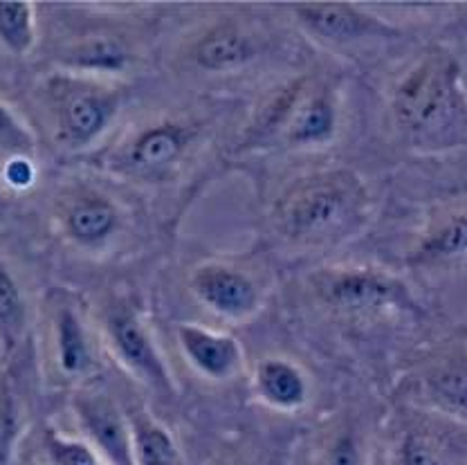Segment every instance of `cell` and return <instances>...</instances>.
<instances>
[{"label":"cell","mask_w":467,"mask_h":465,"mask_svg":"<svg viewBox=\"0 0 467 465\" xmlns=\"http://www.w3.org/2000/svg\"><path fill=\"white\" fill-rule=\"evenodd\" d=\"M396 118L409 133L438 135L465 115L459 66L445 52L418 63L393 95Z\"/></svg>","instance_id":"6da1fadb"},{"label":"cell","mask_w":467,"mask_h":465,"mask_svg":"<svg viewBox=\"0 0 467 465\" xmlns=\"http://www.w3.org/2000/svg\"><path fill=\"white\" fill-rule=\"evenodd\" d=\"M364 189L348 173L306 178L281 201V230L296 241H313L344 230L362 214Z\"/></svg>","instance_id":"7a4b0ae2"},{"label":"cell","mask_w":467,"mask_h":465,"mask_svg":"<svg viewBox=\"0 0 467 465\" xmlns=\"http://www.w3.org/2000/svg\"><path fill=\"white\" fill-rule=\"evenodd\" d=\"M317 290L330 306L339 310L407 308L409 294L398 281L373 273H330L317 279Z\"/></svg>","instance_id":"3957f363"},{"label":"cell","mask_w":467,"mask_h":465,"mask_svg":"<svg viewBox=\"0 0 467 465\" xmlns=\"http://www.w3.org/2000/svg\"><path fill=\"white\" fill-rule=\"evenodd\" d=\"M77 416L90 436L92 450L109 465H135L133 434L129 416L121 414L106 394H88L77 398Z\"/></svg>","instance_id":"277c9868"},{"label":"cell","mask_w":467,"mask_h":465,"mask_svg":"<svg viewBox=\"0 0 467 465\" xmlns=\"http://www.w3.org/2000/svg\"><path fill=\"white\" fill-rule=\"evenodd\" d=\"M192 290L198 299L225 317H250L259 308V290L238 270L207 264L192 274Z\"/></svg>","instance_id":"5b68a950"},{"label":"cell","mask_w":467,"mask_h":465,"mask_svg":"<svg viewBox=\"0 0 467 465\" xmlns=\"http://www.w3.org/2000/svg\"><path fill=\"white\" fill-rule=\"evenodd\" d=\"M299 21L326 41L347 43L367 36H389L391 26L348 3H299L295 5Z\"/></svg>","instance_id":"8992f818"},{"label":"cell","mask_w":467,"mask_h":465,"mask_svg":"<svg viewBox=\"0 0 467 465\" xmlns=\"http://www.w3.org/2000/svg\"><path fill=\"white\" fill-rule=\"evenodd\" d=\"M109 337L119 360L129 367L135 376L142 377L158 389H169V376L160 353L150 344L142 324L126 310H117L109 317Z\"/></svg>","instance_id":"52a82bcc"},{"label":"cell","mask_w":467,"mask_h":465,"mask_svg":"<svg viewBox=\"0 0 467 465\" xmlns=\"http://www.w3.org/2000/svg\"><path fill=\"white\" fill-rule=\"evenodd\" d=\"M178 337L189 362L207 377L221 380V377L232 376L241 365V346L232 336L207 331L193 324H182L178 328Z\"/></svg>","instance_id":"ba28073f"},{"label":"cell","mask_w":467,"mask_h":465,"mask_svg":"<svg viewBox=\"0 0 467 465\" xmlns=\"http://www.w3.org/2000/svg\"><path fill=\"white\" fill-rule=\"evenodd\" d=\"M422 389L436 409L467 423V351H454L438 360L425 373Z\"/></svg>","instance_id":"9c48e42d"},{"label":"cell","mask_w":467,"mask_h":465,"mask_svg":"<svg viewBox=\"0 0 467 465\" xmlns=\"http://www.w3.org/2000/svg\"><path fill=\"white\" fill-rule=\"evenodd\" d=\"M115 104L110 97L95 93H77L61 106V130L67 142L88 144L106 129Z\"/></svg>","instance_id":"30bf717a"},{"label":"cell","mask_w":467,"mask_h":465,"mask_svg":"<svg viewBox=\"0 0 467 465\" xmlns=\"http://www.w3.org/2000/svg\"><path fill=\"white\" fill-rule=\"evenodd\" d=\"M192 140V130L180 124H160L144 130L129 153L130 167L138 171H153L180 158Z\"/></svg>","instance_id":"8fae6325"},{"label":"cell","mask_w":467,"mask_h":465,"mask_svg":"<svg viewBox=\"0 0 467 465\" xmlns=\"http://www.w3.org/2000/svg\"><path fill=\"white\" fill-rule=\"evenodd\" d=\"M256 391L276 409H296L306 403L308 385L296 367L285 360H263L256 369Z\"/></svg>","instance_id":"7c38bea8"},{"label":"cell","mask_w":467,"mask_h":465,"mask_svg":"<svg viewBox=\"0 0 467 465\" xmlns=\"http://www.w3.org/2000/svg\"><path fill=\"white\" fill-rule=\"evenodd\" d=\"M254 57V46L236 27L221 26L204 34L193 50V59L204 70H232Z\"/></svg>","instance_id":"4fadbf2b"},{"label":"cell","mask_w":467,"mask_h":465,"mask_svg":"<svg viewBox=\"0 0 467 465\" xmlns=\"http://www.w3.org/2000/svg\"><path fill=\"white\" fill-rule=\"evenodd\" d=\"M335 122H337V110L333 101L326 95H315L296 101L285 122V135L295 144L328 142L335 133Z\"/></svg>","instance_id":"5bb4252c"},{"label":"cell","mask_w":467,"mask_h":465,"mask_svg":"<svg viewBox=\"0 0 467 465\" xmlns=\"http://www.w3.org/2000/svg\"><path fill=\"white\" fill-rule=\"evenodd\" d=\"M66 227L67 234L79 243H101L115 232L117 212L106 198H84L70 207L66 216Z\"/></svg>","instance_id":"9a60e30c"},{"label":"cell","mask_w":467,"mask_h":465,"mask_svg":"<svg viewBox=\"0 0 467 465\" xmlns=\"http://www.w3.org/2000/svg\"><path fill=\"white\" fill-rule=\"evenodd\" d=\"M129 425L133 434L135 465H178V450L162 425L138 411H130Z\"/></svg>","instance_id":"2e32d148"},{"label":"cell","mask_w":467,"mask_h":465,"mask_svg":"<svg viewBox=\"0 0 467 465\" xmlns=\"http://www.w3.org/2000/svg\"><path fill=\"white\" fill-rule=\"evenodd\" d=\"M57 356L61 369L70 376H79L92 365L86 328L75 310L67 306L57 313Z\"/></svg>","instance_id":"e0dca14e"},{"label":"cell","mask_w":467,"mask_h":465,"mask_svg":"<svg viewBox=\"0 0 467 465\" xmlns=\"http://www.w3.org/2000/svg\"><path fill=\"white\" fill-rule=\"evenodd\" d=\"M467 252V214H459L431 232L413 256L416 264H434V261L454 259Z\"/></svg>","instance_id":"ac0fdd59"},{"label":"cell","mask_w":467,"mask_h":465,"mask_svg":"<svg viewBox=\"0 0 467 465\" xmlns=\"http://www.w3.org/2000/svg\"><path fill=\"white\" fill-rule=\"evenodd\" d=\"M0 38L16 55H23L32 47V5L23 0H0Z\"/></svg>","instance_id":"d6986e66"},{"label":"cell","mask_w":467,"mask_h":465,"mask_svg":"<svg viewBox=\"0 0 467 465\" xmlns=\"http://www.w3.org/2000/svg\"><path fill=\"white\" fill-rule=\"evenodd\" d=\"M70 63L77 67H88V70L115 72L129 63V52L119 41L109 36H92L84 46L72 52Z\"/></svg>","instance_id":"ffe728a7"},{"label":"cell","mask_w":467,"mask_h":465,"mask_svg":"<svg viewBox=\"0 0 467 465\" xmlns=\"http://www.w3.org/2000/svg\"><path fill=\"white\" fill-rule=\"evenodd\" d=\"M23 326H26V304L21 290L7 268L0 264V336L5 337L7 346L18 340Z\"/></svg>","instance_id":"44dd1931"},{"label":"cell","mask_w":467,"mask_h":465,"mask_svg":"<svg viewBox=\"0 0 467 465\" xmlns=\"http://www.w3.org/2000/svg\"><path fill=\"white\" fill-rule=\"evenodd\" d=\"M317 465H367L359 436L353 429H339L321 450Z\"/></svg>","instance_id":"7402d4cb"},{"label":"cell","mask_w":467,"mask_h":465,"mask_svg":"<svg viewBox=\"0 0 467 465\" xmlns=\"http://www.w3.org/2000/svg\"><path fill=\"white\" fill-rule=\"evenodd\" d=\"M21 434V416H18L16 398L12 394V387L7 380H0V465L9 461Z\"/></svg>","instance_id":"603a6c76"},{"label":"cell","mask_w":467,"mask_h":465,"mask_svg":"<svg viewBox=\"0 0 467 465\" xmlns=\"http://www.w3.org/2000/svg\"><path fill=\"white\" fill-rule=\"evenodd\" d=\"M46 445L55 465H104L99 454L81 440H70L57 432H47Z\"/></svg>","instance_id":"cb8c5ba5"},{"label":"cell","mask_w":467,"mask_h":465,"mask_svg":"<svg viewBox=\"0 0 467 465\" xmlns=\"http://www.w3.org/2000/svg\"><path fill=\"white\" fill-rule=\"evenodd\" d=\"M398 465H445V461L430 440L418 434H409L398 448Z\"/></svg>","instance_id":"d4e9b609"},{"label":"cell","mask_w":467,"mask_h":465,"mask_svg":"<svg viewBox=\"0 0 467 465\" xmlns=\"http://www.w3.org/2000/svg\"><path fill=\"white\" fill-rule=\"evenodd\" d=\"M0 147L14 155H27L34 149L27 130L16 122V118L3 104H0Z\"/></svg>","instance_id":"484cf974"},{"label":"cell","mask_w":467,"mask_h":465,"mask_svg":"<svg viewBox=\"0 0 467 465\" xmlns=\"http://www.w3.org/2000/svg\"><path fill=\"white\" fill-rule=\"evenodd\" d=\"M36 171L34 164L29 162L27 155H14L7 164H5V181L16 189H26L34 182Z\"/></svg>","instance_id":"4316f807"}]
</instances>
